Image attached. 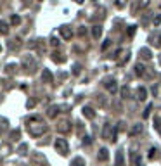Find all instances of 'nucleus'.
<instances>
[{"label":"nucleus","mask_w":161,"mask_h":166,"mask_svg":"<svg viewBox=\"0 0 161 166\" xmlns=\"http://www.w3.org/2000/svg\"><path fill=\"white\" fill-rule=\"evenodd\" d=\"M21 66H23V69L26 71L28 75H31L33 71L37 69V59L33 57L31 54H24L23 59H21Z\"/></svg>","instance_id":"f257e3e1"},{"label":"nucleus","mask_w":161,"mask_h":166,"mask_svg":"<svg viewBox=\"0 0 161 166\" xmlns=\"http://www.w3.org/2000/svg\"><path fill=\"white\" fill-rule=\"evenodd\" d=\"M28 132H30V135H31V137H42V135L47 132V126H45L42 121H38V123L35 125V121H31V119H30Z\"/></svg>","instance_id":"f03ea898"},{"label":"nucleus","mask_w":161,"mask_h":166,"mask_svg":"<svg viewBox=\"0 0 161 166\" xmlns=\"http://www.w3.org/2000/svg\"><path fill=\"white\" fill-rule=\"evenodd\" d=\"M54 147H55V150H57L59 154H63V156H66L68 152H70V144L66 142V139H55Z\"/></svg>","instance_id":"7ed1b4c3"},{"label":"nucleus","mask_w":161,"mask_h":166,"mask_svg":"<svg viewBox=\"0 0 161 166\" xmlns=\"http://www.w3.org/2000/svg\"><path fill=\"white\" fill-rule=\"evenodd\" d=\"M102 137L107 139L109 142H116V130H114L111 125H106L104 130H102Z\"/></svg>","instance_id":"20e7f679"},{"label":"nucleus","mask_w":161,"mask_h":166,"mask_svg":"<svg viewBox=\"0 0 161 166\" xmlns=\"http://www.w3.org/2000/svg\"><path fill=\"white\" fill-rule=\"evenodd\" d=\"M151 0H134V5H132V14H135V12L142 11V9H145V7L149 5Z\"/></svg>","instance_id":"39448f33"},{"label":"nucleus","mask_w":161,"mask_h":166,"mask_svg":"<svg viewBox=\"0 0 161 166\" xmlns=\"http://www.w3.org/2000/svg\"><path fill=\"white\" fill-rule=\"evenodd\" d=\"M70 130H71L70 119H64V121H61V123L57 125V132H59V133H70Z\"/></svg>","instance_id":"423d86ee"},{"label":"nucleus","mask_w":161,"mask_h":166,"mask_svg":"<svg viewBox=\"0 0 161 166\" xmlns=\"http://www.w3.org/2000/svg\"><path fill=\"white\" fill-rule=\"evenodd\" d=\"M104 87H106V90L109 92V94H116V92H118L116 80H107V81H104Z\"/></svg>","instance_id":"0eeeda50"},{"label":"nucleus","mask_w":161,"mask_h":166,"mask_svg":"<svg viewBox=\"0 0 161 166\" xmlns=\"http://www.w3.org/2000/svg\"><path fill=\"white\" fill-rule=\"evenodd\" d=\"M59 33H61V37L64 38L66 42H68V40H71V38H73V31H71V28H70V26H61Z\"/></svg>","instance_id":"6e6552de"},{"label":"nucleus","mask_w":161,"mask_h":166,"mask_svg":"<svg viewBox=\"0 0 161 166\" xmlns=\"http://www.w3.org/2000/svg\"><path fill=\"white\" fill-rule=\"evenodd\" d=\"M144 132V125L142 123H135L134 126H132V130H130V135L134 137V135H140Z\"/></svg>","instance_id":"1a4fd4ad"},{"label":"nucleus","mask_w":161,"mask_h":166,"mask_svg":"<svg viewBox=\"0 0 161 166\" xmlns=\"http://www.w3.org/2000/svg\"><path fill=\"white\" fill-rule=\"evenodd\" d=\"M52 80H54V76H52V73H50V69H43L42 71V81L43 83H52Z\"/></svg>","instance_id":"9d476101"},{"label":"nucleus","mask_w":161,"mask_h":166,"mask_svg":"<svg viewBox=\"0 0 161 166\" xmlns=\"http://www.w3.org/2000/svg\"><path fill=\"white\" fill-rule=\"evenodd\" d=\"M59 109H61L59 106H50L47 109V116H48V118H55V116L59 114Z\"/></svg>","instance_id":"9b49d317"},{"label":"nucleus","mask_w":161,"mask_h":166,"mask_svg":"<svg viewBox=\"0 0 161 166\" xmlns=\"http://www.w3.org/2000/svg\"><path fill=\"white\" fill-rule=\"evenodd\" d=\"M97 159H99V161H107V159H109V150H107V149H104V147H102V149H99Z\"/></svg>","instance_id":"f8f14e48"},{"label":"nucleus","mask_w":161,"mask_h":166,"mask_svg":"<svg viewBox=\"0 0 161 166\" xmlns=\"http://www.w3.org/2000/svg\"><path fill=\"white\" fill-rule=\"evenodd\" d=\"M92 37L95 38V40H99L102 37V26H99V24L92 26Z\"/></svg>","instance_id":"ddd939ff"},{"label":"nucleus","mask_w":161,"mask_h":166,"mask_svg":"<svg viewBox=\"0 0 161 166\" xmlns=\"http://www.w3.org/2000/svg\"><path fill=\"white\" fill-rule=\"evenodd\" d=\"M50 59H52L54 62L61 64V62H64V61H66V57H64V55H61L59 52H52V54H50Z\"/></svg>","instance_id":"4468645a"},{"label":"nucleus","mask_w":161,"mask_h":166,"mask_svg":"<svg viewBox=\"0 0 161 166\" xmlns=\"http://www.w3.org/2000/svg\"><path fill=\"white\" fill-rule=\"evenodd\" d=\"M83 114H85V118H88V119H94V118H95V111H94L90 106H85V107H83Z\"/></svg>","instance_id":"2eb2a0df"},{"label":"nucleus","mask_w":161,"mask_h":166,"mask_svg":"<svg viewBox=\"0 0 161 166\" xmlns=\"http://www.w3.org/2000/svg\"><path fill=\"white\" fill-rule=\"evenodd\" d=\"M134 69H135V75L137 76H144L145 75V66L142 64V62H137Z\"/></svg>","instance_id":"dca6fc26"},{"label":"nucleus","mask_w":161,"mask_h":166,"mask_svg":"<svg viewBox=\"0 0 161 166\" xmlns=\"http://www.w3.org/2000/svg\"><path fill=\"white\" fill-rule=\"evenodd\" d=\"M137 99H139V101H145V99H147V90H145L144 87H139V88H137Z\"/></svg>","instance_id":"f3484780"},{"label":"nucleus","mask_w":161,"mask_h":166,"mask_svg":"<svg viewBox=\"0 0 161 166\" xmlns=\"http://www.w3.org/2000/svg\"><path fill=\"white\" fill-rule=\"evenodd\" d=\"M151 43H152V47H161V37L159 35H151Z\"/></svg>","instance_id":"a211bd4d"},{"label":"nucleus","mask_w":161,"mask_h":166,"mask_svg":"<svg viewBox=\"0 0 161 166\" xmlns=\"http://www.w3.org/2000/svg\"><path fill=\"white\" fill-rule=\"evenodd\" d=\"M139 54H140V57H142V59H147V61L152 57V54H151L149 48H140V52H139Z\"/></svg>","instance_id":"6ab92c4d"},{"label":"nucleus","mask_w":161,"mask_h":166,"mask_svg":"<svg viewBox=\"0 0 161 166\" xmlns=\"http://www.w3.org/2000/svg\"><path fill=\"white\" fill-rule=\"evenodd\" d=\"M19 47H21V40H19V38H14V40L9 43V48H11V50H17Z\"/></svg>","instance_id":"aec40b11"},{"label":"nucleus","mask_w":161,"mask_h":166,"mask_svg":"<svg viewBox=\"0 0 161 166\" xmlns=\"http://www.w3.org/2000/svg\"><path fill=\"white\" fill-rule=\"evenodd\" d=\"M120 95H121V99H130V88L128 87H121L120 88Z\"/></svg>","instance_id":"412c9836"},{"label":"nucleus","mask_w":161,"mask_h":166,"mask_svg":"<svg viewBox=\"0 0 161 166\" xmlns=\"http://www.w3.org/2000/svg\"><path fill=\"white\" fill-rule=\"evenodd\" d=\"M9 30H11V28H9V24H7L5 21H0V35H7Z\"/></svg>","instance_id":"4be33fe9"},{"label":"nucleus","mask_w":161,"mask_h":166,"mask_svg":"<svg viewBox=\"0 0 161 166\" xmlns=\"http://www.w3.org/2000/svg\"><path fill=\"white\" fill-rule=\"evenodd\" d=\"M21 24V17L17 16V14H12L11 16V26H19Z\"/></svg>","instance_id":"5701e85b"},{"label":"nucleus","mask_w":161,"mask_h":166,"mask_svg":"<svg viewBox=\"0 0 161 166\" xmlns=\"http://www.w3.org/2000/svg\"><path fill=\"white\" fill-rule=\"evenodd\" d=\"M116 166H125V157H123V152L121 150L116 154Z\"/></svg>","instance_id":"b1692460"},{"label":"nucleus","mask_w":161,"mask_h":166,"mask_svg":"<svg viewBox=\"0 0 161 166\" xmlns=\"http://www.w3.org/2000/svg\"><path fill=\"white\" fill-rule=\"evenodd\" d=\"M16 69H17L16 64H7L5 66V73L7 75H16Z\"/></svg>","instance_id":"393cba45"},{"label":"nucleus","mask_w":161,"mask_h":166,"mask_svg":"<svg viewBox=\"0 0 161 166\" xmlns=\"http://www.w3.org/2000/svg\"><path fill=\"white\" fill-rule=\"evenodd\" d=\"M128 59H130V52L127 50V52H125V55H123V59L120 61V66H125L127 62H128Z\"/></svg>","instance_id":"a878e982"},{"label":"nucleus","mask_w":161,"mask_h":166,"mask_svg":"<svg viewBox=\"0 0 161 166\" xmlns=\"http://www.w3.org/2000/svg\"><path fill=\"white\" fill-rule=\"evenodd\" d=\"M109 47H111V40H106V42L102 43L101 50H102V52H106V50H107V48H109Z\"/></svg>","instance_id":"bb28decb"},{"label":"nucleus","mask_w":161,"mask_h":166,"mask_svg":"<svg viewBox=\"0 0 161 166\" xmlns=\"http://www.w3.org/2000/svg\"><path fill=\"white\" fill-rule=\"evenodd\" d=\"M87 35V28L85 26H80L78 28V37H85Z\"/></svg>","instance_id":"cd10ccee"},{"label":"nucleus","mask_w":161,"mask_h":166,"mask_svg":"<svg viewBox=\"0 0 161 166\" xmlns=\"http://www.w3.org/2000/svg\"><path fill=\"white\" fill-rule=\"evenodd\" d=\"M151 109H152V104H149V106H147V107H145V109H144V114H142L144 118H147V116H149V114H151Z\"/></svg>","instance_id":"c85d7f7f"},{"label":"nucleus","mask_w":161,"mask_h":166,"mask_svg":"<svg viewBox=\"0 0 161 166\" xmlns=\"http://www.w3.org/2000/svg\"><path fill=\"white\" fill-rule=\"evenodd\" d=\"M85 164V163H83V159H81V157H76L75 161H73V166H83Z\"/></svg>","instance_id":"c756f323"},{"label":"nucleus","mask_w":161,"mask_h":166,"mask_svg":"<svg viewBox=\"0 0 161 166\" xmlns=\"http://www.w3.org/2000/svg\"><path fill=\"white\" fill-rule=\"evenodd\" d=\"M125 5H127V0H116V7L118 9H123Z\"/></svg>","instance_id":"7c9ffc66"},{"label":"nucleus","mask_w":161,"mask_h":166,"mask_svg":"<svg viewBox=\"0 0 161 166\" xmlns=\"http://www.w3.org/2000/svg\"><path fill=\"white\" fill-rule=\"evenodd\" d=\"M50 45H52L54 48L59 47V40H57V38H50Z\"/></svg>","instance_id":"2f4dec72"},{"label":"nucleus","mask_w":161,"mask_h":166,"mask_svg":"<svg viewBox=\"0 0 161 166\" xmlns=\"http://www.w3.org/2000/svg\"><path fill=\"white\" fill-rule=\"evenodd\" d=\"M135 31H137V26H130L128 28V37H134Z\"/></svg>","instance_id":"473e14b6"},{"label":"nucleus","mask_w":161,"mask_h":166,"mask_svg":"<svg viewBox=\"0 0 161 166\" xmlns=\"http://www.w3.org/2000/svg\"><path fill=\"white\" fill-rule=\"evenodd\" d=\"M159 24H161V14H158L154 17V26H159Z\"/></svg>","instance_id":"72a5a7b5"},{"label":"nucleus","mask_w":161,"mask_h":166,"mask_svg":"<svg viewBox=\"0 0 161 166\" xmlns=\"http://www.w3.org/2000/svg\"><path fill=\"white\" fill-rule=\"evenodd\" d=\"M154 156H156V149L152 147V149L149 150V159H154Z\"/></svg>","instance_id":"f704fd0d"},{"label":"nucleus","mask_w":161,"mask_h":166,"mask_svg":"<svg viewBox=\"0 0 161 166\" xmlns=\"http://www.w3.org/2000/svg\"><path fill=\"white\" fill-rule=\"evenodd\" d=\"M73 75H80V66H78V64L73 68Z\"/></svg>","instance_id":"c9c22d12"},{"label":"nucleus","mask_w":161,"mask_h":166,"mask_svg":"<svg viewBox=\"0 0 161 166\" xmlns=\"http://www.w3.org/2000/svg\"><path fill=\"white\" fill-rule=\"evenodd\" d=\"M154 123H156V128L161 130V125H159V123H161V119H159V118H156V119H154Z\"/></svg>","instance_id":"e433bc0d"},{"label":"nucleus","mask_w":161,"mask_h":166,"mask_svg":"<svg viewBox=\"0 0 161 166\" xmlns=\"http://www.w3.org/2000/svg\"><path fill=\"white\" fill-rule=\"evenodd\" d=\"M17 137H19V132H17V130H14V132H12V139L17 140Z\"/></svg>","instance_id":"4c0bfd02"},{"label":"nucleus","mask_w":161,"mask_h":166,"mask_svg":"<svg viewBox=\"0 0 161 166\" xmlns=\"http://www.w3.org/2000/svg\"><path fill=\"white\" fill-rule=\"evenodd\" d=\"M26 149H28L26 145H21V147H19V152H21V154H23V150H26Z\"/></svg>","instance_id":"58836bf2"},{"label":"nucleus","mask_w":161,"mask_h":166,"mask_svg":"<svg viewBox=\"0 0 161 166\" xmlns=\"http://www.w3.org/2000/svg\"><path fill=\"white\" fill-rule=\"evenodd\" d=\"M152 94H154V95L158 94V85H154V87H152Z\"/></svg>","instance_id":"ea45409f"},{"label":"nucleus","mask_w":161,"mask_h":166,"mask_svg":"<svg viewBox=\"0 0 161 166\" xmlns=\"http://www.w3.org/2000/svg\"><path fill=\"white\" fill-rule=\"evenodd\" d=\"M33 106H35V101H33V99H31V101L28 102V107H33Z\"/></svg>","instance_id":"a19ab883"},{"label":"nucleus","mask_w":161,"mask_h":166,"mask_svg":"<svg viewBox=\"0 0 161 166\" xmlns=\"http://www.w3.org/2000/svg\"><path fill=\"white\" fill-rule=\"evenodd\" d=\"M73 2H75V4H83L85 0H73Z\"/></svg>","instance_id":"79ce46f5"},{"label":"nucleus","mask_w":161,"mask_h":166,"mask_svg":"<svg viewBox=\"0 0 161 166\" xmlns=\"http://www.w3.org/2000/svg\"><path fill=\"white\" fill-rule=\"evenodd\" d=\"M24 4H26V5H28V4H30V0H24Z\"/></svg>","instance_id":"37998d69"},{"label":"nucleus","mask_w":161,"mask_h":166,"mask_svg":"<svg viewBox=\"0 0 161 166\" xmlns=\"http://www.w3.org/2000/svg\"><path fill=\"white\" fill-rule=\"evenodd\" d=\"M0 52H2V45H0Z\"/></svg>","instance_id":"c03bdc74"},{"label":"nucleus","mask_w":161,"mask_h":166,"mask_svg":"<svg viewBox=\"0 0 161 166\" xmlns=\"http://www.w3.org/2000/svg\"><path fill=\"white\" fill-rule=\"evenodd\" d=\"M37 2H42V0H37Z\"/></svg>","instance_id":"a18cd8bd"}]
</instances>
